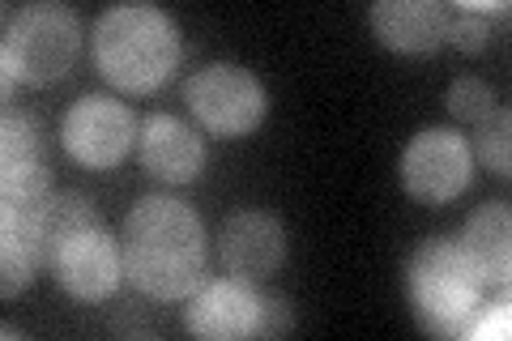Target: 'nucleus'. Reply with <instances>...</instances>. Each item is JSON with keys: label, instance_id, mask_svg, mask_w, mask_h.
I'll return each instance as SVG.
<instances>
[{"label": "nucleus", "instance_id": "1", "mask_svg": "<svg viewBox=\"0 0 512 341\" xmlns=\"http://www.w3.org/2000/svg\"><path fill=\"white\" fill-rule=\"evenodd\" d=\"M124 273L150 299H188L205 278V226L184 201L146 197L128 209L120 235Z\"/></svg>", "mask_w": 512, "mask_h": 341}, {"label": "nucleus", "instance_id": "2", "mask_svg": "<svg viewBox=\"0 0 512 341\" xmlns=\"http://www.w3.org/2000/svg\"><path fill=\"white\" fill-rule=\"evenodd\" d=\"M94 64L128 94H150L180 64V30L154 5H111L94 22Z\"/></svg>", "mask_w": 512, "mask_h": 341}, {"label": "nucleus", "instance_id": "3", "mask_svg": "<svg viewBox=\"0 0 512 341\" xmlns=\"http://www.w3.org/2000/svg\"><path fill=\"white\" fill-rule=\"evenodd\" d=\"M487 282L470 269L453 235H431L410 261V303L431 337H466L483 312Z\"/></svg>", "mask_w": 512, "mask_h": 341}, {"label": "nucleus", "instance_id": "4", "mask_svg": "<svg viewBox=\"0 0 512 341\" xmlns=\"http://www.w3.org/2000/svg\"><path fill=\"white\" fill-rule=\"evenodd\" d=\"M77 52H82V22L69 5L56 0H39V5L18 9L9 18L5 47H0V64H5V90L13 81L26 86H47L73 69Z\"/></svg>", "mask_w": 512, "mask_h": 341}, {"label": "nucleus", "instance_id": "5", "mask_svg": "<svg viewBox=\"0 0 512 341\" xmlns=\"http://www.w3.org/2000/svg\"><path fill=\"white\" fill-rule=\"evenodd\" d=\"M184 99L201 128H210L214 137H244L265 120V86L256 81L252 69L231 60H214L188 77Z\"/></svg>", "mask_w": 512, "mask_h": 341}, {"label": "nucleus", "instance_id": "6", "mask_svg": "<svg viewBox=\"0 0 512 341\" xmlns=\"http://www.w3.org/2000/svg\"><path fill=\"white\" fill-rule=\"evenodd\" d=\"M474 154L457 128H423L402 150V188L423 205H448L470 188Z\"/></svg>", "mask_w": 512, "mask_h": 341}, {"label": "nucleus", "instance_id": "7", "mask_svg": "<svg viewBox=\"0 0 512 341\" xmlns=\"http://www.w3.org/2000/svg\"><path fill=\"white\" fill-rule=\"evenodd\" d=\"M60 141L82 167L107 171L133 150L137 141V120L120 99L111 94H82L60 124Z\"/></svg>", "mask_w": 512, "mask_h": 341}, {"label": "nucleus", "instance_id": "8", "mask_svg": "<svg viewBox=\"0 0 512 341\" xmlns=\"http://www.w3.org/2000/svg\"><path fill=\"white\" fill-rule=\"evenodd\" d=\"M47 265H52L56 282L69 290L73 299L99 303L120 286L124 256H120V243L111 239L99 222V226H82V231H73L64 243H56Z\"/></svg>", "mask_w": 512, "mask_h": 341}, {"label": "nucleus", "instance_id": "9", "mask_svg": "<svg viewBox=\"0 0 512 341\" xmlns=\"http://www.w3.org/2000/svg\"><path fill=\"white\" fill-rule=\"evenodd\" d=\"M256 324H261V290H252L244 278L201 282L184 307V329L205 341L256 337Z\"/></svg>", "mask_w": 512, "mask_h": 341}, {"label": "nucleus", "instance_id": "10", "mask_svg": "<svg viewBox=\"0 0 512 341\" xmlns=\"http://www.w3.org/2000/svg\"><path fill=\"white\" fill-rule=\"evenodd\" d=\"M222 265H227L235 278L256 282L278 273L286 261V231L274 214H261V209H244V214H231L222 226Z\"/></svg>", "mask_w": 512, "mask_h": 341}, {"label": "nucleus", "instance_id": "11", "mask_svg": "<svg viewBox=\"0 0 512 341\" xmlns=\"http://www.w3.org/2000/svg\"><path fill=\"white\" fill-rule=\"evenodd\" d=\"M137 154L141 167L167 184H188L197 180V171L205 167V145L201 133L188 128L175 116H150L137 133Z\"/></svg>", "mask_w": 512, "mask_h": 341}, {"label": "nucleus", "instance_id": "12", "mask_svg": "<svg viewBox=\"0 0 512 341\" xmlns=\"http://www.w3.org/2000/svg\"><path fill=\"white\" fill-rule=\"evenodd\" d=\"M512 214H508V201H487L478 205L474 214L466 218V226H461L457 235V248L466 252L470 269L478 273V278L487 282V290L495 286H508V273H512Z\"/></svg>", "mask_w": 512, "mask_h": 341}, {"label": "nucleus", "instance_id": "13", "mask_svg": "<svg viewBox=\"0 0 512 341\" xmlns=\"http://www.w3.org/2000/svg\"><path fill=\"white\" fill-rule=\"evenodd\" d=\"M372 30L393 52H436L444 43V5L440 0H376Z\"/></svg>", "mask_w": 512, "mask_h": 341}, {"label": "nucleus", "instance_id": "14", "mask_svg": "<svg viewBox=\"0 0 512 341\" xmlns=\"http://www.w3.org/2000/svg\"><path fill=\"white\" fill-rule=\"evenodd\" d=\"M47 265L43 218L0 214V290L13 299L18 290L35 282V273Z\"/></svg>", "mask_w": 512, "mask_h": 341}, {"label": "nucleus", "instance_id": "15", "mask_svg": "<svg viewBox=\"0 0 512 341\" xmlns=\"http://www.w3.org/2000/svg\"><path fill=\"white\" fill-rule=\"evenodd\" d=\"M0 214L18 218H43V209L52 205V175L43 162H13L0 167Z\"/></svg>", "mask_w": 512, "mask_h": 341}, {"label": "nucleus", "instance_id": "16", "mask_svg": "<svg viewBox=\"0 0 512 341\" xmlns=\"http://www.w3.org/2000/svg\"><path fill=\"white\" fill-rule=\"evenodd\" d=\"M82 226H99V209L90 205V197H82V192H60V197H52V205L43 209L47 256H52L56 243H64L73 231H82Z\"/></svg>", "mask_w": 512, "mask_h": 341}, {"label": "nucleus", "instance_id": "17", "mask_svg": "<svg viewBox=\"0 0 512 341\" xmlns=\"http://www.w3.org/2000/svg\"><path fill=\"white\" fill-rule=\"evenodd\" d=\"M508 133H512L508 107H495L491 116L478 120V124H474V137H470V154H474V162H483V167L495 171V175H508V167H512Z\"/></svg>", "mask_w": 512, "mask_h": 341}, {"label": "nucleus", "instance_id": "18", "mask_svg": "<svg viewBox=\"0 0 512 341\" xmlns=\"http://www.w3.org/2000/svg\"><path fill=\"white\" fill-rule=\"evenodd\" d=\"M13 162H43V128L35 116L9 107L0 120V167H13Z\"/></svg>", "mask_w": 512, "mask_h": 341}, {"label": "nucleus", "instance_id": "19", "mask_svg": "<svg viewBox=\"0 0 512 341\" xmlns=\"http://www.w3.org/2000/svg\"><path fill=\"white\" fill-rule=\"evenodd\" d=\"M444 39L461 47V52H483L491 39V18L478 5H470V0L444 5Z\"/></svg>", "mask_w": 512, "mask_h": 341}, {"label": "nucleus", "instance_id": "20", "mask_svg": "<svg viewBox=\"0 0 512 341\" xmlns=\"http://www.w3.org/2000/svg\"><path fill=\"white\" fill-rule=\"evenodd\" d=\"M495 107H500V103H495V90L487 86V81H478V77H457L453 86H448V111H453L457 120L478 124L483 116H491Z\"/></svg>", "mask_w": 512, "mask_h": 341}, {"label": "nucleus", "instance_id": "21", "mask_svg": "<svg viewBox=\"0 0 512 341\" xmlns=\"http://www.w3.org/2000/svg\"><path fill=\"white\" fill-rule=\"evenodd\" d=\"M295 324L291 307H286V299L278 295H261V324H256V337H278Z\"/></svg>", "mask_w": 512, "mask_h": 341}]
</instances>
